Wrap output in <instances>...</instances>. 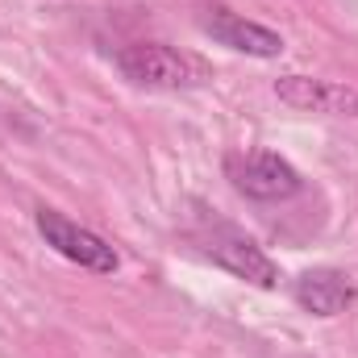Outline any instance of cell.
Segmentation results:
<instances>
[{"mask_svg": "<svg viewBox=\"0 0 358 358\" xmlns=\"http://www.w3.org/2000/svg\"><path fill=\"white\" fill-rule=\"evenodd\" d=\"M117 71L134 84V88L146 92H187L200 88L213 80V67L179 46L167 42H134V46H121L113 55Z\"/></svg>", "mask_w": 358, "mask_h": 358, "instance_id": "6da1fadb", "label": "cell"}, {"mask_svg": "<svg viewBox=\"0 0 358 358\" xmlns=\"http://www.w3.org/2000/svg\"><path fill=\"white\" fill-rule=\"evenodd\" d=\"M192 242H196V250H200L208 263H217L221 271H229L234 279H242V283H250V287H263V292L279 287V267H275V259H271L255 238H246L242 229L217 225V229L196 234Z\"/></svg>", "mask_w": 358, "mask_h": 358, "instance_id": "7a4b0ae2", "label": "cell"}, {"mask_svg": "<svg viewBox=\"0 0 358 358\" xmlns=\"http://www.w3.org/2000/svg\"><path fill=\"white\" fill-rule=\"evenodd\" d=\"M34 225H38L42 242H46L59 259H67V263H76V267L92 271V275H113V271L121 267V255H117L96 229L71 221V217L59 213V208H46V204L34 208Z\"/></svg>", "mask_w": 358, "mask_h": 358, "instance_id": "3957f363", "label": "cell"}, {"mask_svg": "<svg viewBox=\"0 0 358 358\" xmlns=\"http://www.w3.org/2000/svg\"><path fill=\"white\" fill-rule=\"evenodd\" d=\"M225 179L234 183L238 196L259 200V204L292 200L304 187L300 171L275 150H234V155H225Z\"/></svg>", "mask_w": 358, "mask_h": 358, "instance_id": "277c9868", "label": "cell"}, {"mask_svg": "<svg viewBox=\"0 0 358 358\" xmlns=\"http://www.w3.org/2000/svg\"><path fill=\"white\" fill-rule=\"evenodd\" d=\"M200 29L217 46H225L234 55H246V59H279L283 46H287L279 29H271L263 21H250V17H242L225 4H204L200 8Z\"/></svg>", "mask_w": 358, "mask_h": 358, "instance_id": "5b68a950", "label": "cell"}, {"mask_svg": "<svg viewBox=\"0 0 358 358\" xmlns=\"http://www.w3.org/2000/svg\"><path fill=\"white\" fill-rule=\"evenodd\" d=\"M279 104L296 113H325V117H355L358 121V88L338 80H317V76H283L275 80Z\"/></svg>", "mask_w": 358, "mask_h": 358, "instance_id": "8992f818", "label": "cell"}, {"mask_svg": "<svg viewBox=\"0 0 358 358\" xmlns=\"http://www.w3.org/2000/svg\"><path fill=\"white\" fill-rule=\"evenodd\" d=\"M292 300H296L308 317L329 321V317H342V313L358 300V283L338 267H313V271H304V275H296Z\"/></svg>", "mask_w": 358, "mask_h": 358, "instance_id": "52a82bcc", "label": "cell"}]
</instances>
